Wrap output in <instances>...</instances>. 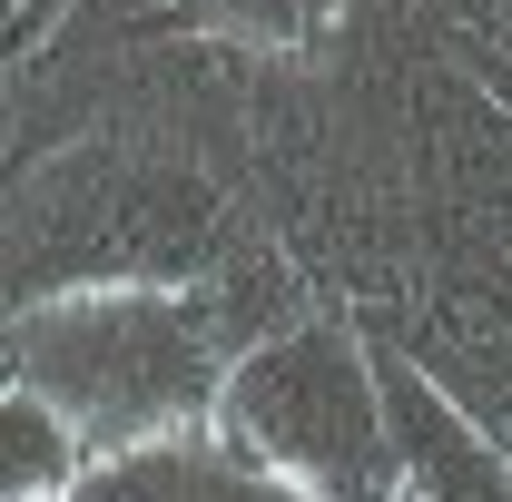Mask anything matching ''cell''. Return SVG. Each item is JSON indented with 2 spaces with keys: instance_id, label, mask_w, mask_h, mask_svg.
I'll list each match as a JSON object with an SVG mask.
<instances>
[{
  "instance_id": "8",
  "label": "cell",
  "mask_w": 512,
  "mask_h": 502,
  "mask_svg": "<svg viewBox=\"0 0 512 502\" xmlns=\"http://www.w3.org/2000/svg\"><path fill=\"white\" fill-rule=\"evenodd\" d=\"M394 502H434V493H424V483H414V473H404V483H394Z\"/></svg>"
},
{
  "instance_id": "1",
  "label": "cell",
  "mask_w": 512,
  "mask_h": 502,
  "mask_svg": "<svg viewBox=\"0 0 512 502\" xmlns=\"http://www.w3.org/2000/svg\"><path fill=\"white\" fill-rule=\"evenodd\" d=\"M237 355H247V335L207 276H188V286H168V276L60 286V296H30L10 325V384L50 394L89 434L99 463L217 424Z\"/></svg>"
},
{
  "instance_id": "6",
  "label": "cell",
  "mask_w": 512,
  "mask_h": 502,
  "mask_svg": "<svg viewBox=\"0 0 512 502\" xmlns=\"http://www.w3.org/2000/svg\"><path fill=\"white\" fill-rule=\"evenodd\" d=\"M89 434L69 424L50 394L10 384L0 394V473H10V502H79L89 493Z\"/></svg>"
},
{
  "instance_id": "5",
  "label": "cell",
  "mask_w": 512,
  "mask_h": 502,
  "mask_svg": "<svg viewBox=\"0 0 512 502\" xmlns=\"http://www.w3.org/2000/svg\"><path fill=\"white\" fill-rule=\"evenodd\" d=\"M394 394V434H404V473L424 483L434 502H512L503 463L473 443V424L453 414L444 394H424V384H384Z\"/></svg>"
},
{
  "instance_id": "3",
  "label": "cell",
  "mask_w": 512,
  "mask_h": 502,
  "mask_svg": "<svg viewBox=\"0 0 512 502\" xmlns=\"http://www.w3.org/2000/svg\"><path fill=\"white\" fill-rule=\"evenodd\" d=\"M207 256H217V197L188 168H158L128 148H79L20 197V286L30 296L128 286V276L188 286Z\"/></svg>"
},
{
  "instance_id": "4",
  "label": "cell",
  "mask_w": 512,
  "mask_h": 502,
  "mask_svg": "<svg viewBox=\"0 0 512 502\" xmlns=\"http://www.w3.org/2000/svg\"><path fill=\"white\" fill-rule=\"evenodd\" d=\"M89 493L99 502H306V493H286L276 473H256L237 443H197V434L119 453Z\"/></svg>"
},
{
  "instance_id": "9",
  "label": "cell",
  "mask_w": 512,
  "mask_h": 502,
  "mask_svg": "<svg viewBox=\"0 0 512 502\" xmlns=\"http://www.w3.org/2000/svg\"><path fill=\"white\" fill-rule=\"evenodd\" d=\"M79 502H99V493H79Z\"/></svg>"
},
{
  "instance_id": "2",
  "label": "cell",
  "mask_w": 512,
  "mask_h": 502,
  "mask_svg": "<svg viewBox=\"0 0 512 502\" xmlns=\"http://www.w3.org/2000/svg\"><path fill=\"white\" fill-rule=\"evenodd\" d=\"M217 443H237L256 473H276L306 502H394L404 483V434L394 394L365 365L345 325H276L227 365L217 394Z\"/></svg>"
},
{
  "instance_id": "7",
  "label": "cell",
  "mask_w": 512,
  "mask_h": 502,
  "mask_svg": "<svg viewBox=\"0 0 512 502\" xmlns=\"http://www.w3.org/2000/svg\"><path fill=\"white\" fill-rule=\"evenodd\" d=\"M227 40H256V50H306L345 0H197Z\"/></svg>"
}]
</instances>
